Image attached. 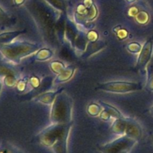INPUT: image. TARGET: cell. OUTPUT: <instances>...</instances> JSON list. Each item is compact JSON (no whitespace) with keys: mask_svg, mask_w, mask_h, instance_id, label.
Wrapping results in <instances>:
<instances>
[{"mask_svg":"<svg viewBox=\"0 0 153 153\" xmlns=\"http://www.w3.org/2000/svg\"><path fill=\"white\" fill-rule=\"evenodd\" d=\"M54 85V79L51 76H46L41 80L40 88L37 90V95L43 93L47 92L48 90L51 89Z\"/></svg>","mask_w":153,"mask_h":153,"instance_id":"obj_18","label":"cell"},{"mask_svg":"<svg viewBox=\"0 0 153 153\" xmlns=\"http://www.w3.org/2000/svg\"><path fill=\"white\" fill-rule=\"evenodd\" d=\"M71 46H66V45H64L62 46L61 49V52H60V55H61V58L63 59H65L67 61H71L75 57V52L74 51L72 50Z\"/></svg>","mask_w":153,"mask_h":153,"instance_id":"obj_19","label":"cell"},{"mask_svg":"<svg viewBox=\"0 0 153 153\" xmlns=\"http://www.w3.org/2000/svg\"><path fill=\"white\" fill-rule=\"evenodd\" d=\"M40 82L41 80L36 76H31L28 78V85L32 89L38 90L40 86Z\"/></svg>","mask_w":153,"mask_h":153,"instance_id":"obj_24","label":"cell"},{"mask_svg":"<svg viewBox=\"0 0 153 153\" xmlns=\"http://www.w3.org/2000/svg\"><path fill=\"white\" fill-rule=\"evenodd\" d=\"M64 63L59 61H54L49 64V68L55 74H59L65 69Z\"/></svg>","mask_w":153,"mask_h":153,"instance_id":"obj_21","label":"cell"},{"mask_svg":"<svg viewBox=\"0 0 153 153\" xmlns=\"http://www.w3.org/2000/svg\"><path fill=\"white\" fill-rule=\"evenodd\" d=\"M14 1L16 4H17V5H20V4H23L25 0H14Z\"/></svg>","mask_w":153,"mask_h":153,"instance_id":"obj_33","label":"cell"},{"mask_svg":"<svg viewBox=\"0 0 153 153\" xmlns=\"http://www.w3.org/2000/svg\"><path fill=\"white\" fill-rule=\"evenodd\" d=\"M138 13V10H137V7H131V9L129 10V14L131 15V16H136V14Z\"/></svg>","mask_w":153,"mask_h":153,"instance_id":"obj_32","label":"cell"},{"mask_svg":"<svg viewBox=\"0 0 153 153\" xmlns=\"http://www.w3.org/2000/svg\"><path fill=\"white\" fill-rule=\"evenodd\" d=\"M88 43L89 41L87 38L86 34H85L82 31H79L73 43V48H76V50L79 52H85Z\"/></svg>","mask_w":153,"mask_h":153,"instance_id":"obj_15","label":"cell"},{"mask_svg":"<svg viewBox=\"0 0 153 153\" xmlns=\"http://www.w3.org/2000/svg\"><path fill=\"white\" fill-rule=\"evenodd\" d=\"M83 4L87 8H90L91 6L94 5V1L93 0H84Z\"/></svg>","mask_w":153,"mask_h":153,"instance_id":"obj_31","label":"cell"},{"mask_svg":"<svg viewBox=\"0 0 153 153\" xmlns=\"http://www.w3.org/2000/svg\"><path fill=\"white\" fill-rule=\"evenodd\" d=\"M102 108L100 104H97V103H91L88 106L87 108V112L88 114L91 117H97L102 112Z\"/></svg>","mask_w":153,"mask_h":153,"instance_id":"obj_20","label":"cell"},{"mask_svg":"<svg viewBox=\"0 0 153 153\" xmlns=\"http://www.w3.org/2000/svg\"><path fill=\"white\" fill-rule=\"evenodd\" d=\"M26 32L25 30H18V31H7V32L0 34V44H7L13 40L21 34Z\"/></svg>","mask_w":153,"mask_h":153,"instance_id":"obj_14","label":"cell"},{"mask_svg":"<svg viewBox=\"0 0 153 153\" xmlns=\"http://www.w3.org/2000/svg\"><path fill=\"white\" fill-rule=\"evenodd\" d=\"M97 15V9L95 4L91 6L90 8H88V11H87L85 16H86L87 19L88 20H92L94 18H96Z\"/></svg>","mask_w":153,"mask_h":153,"instance_id":"obj_27","label":"cell"},{"mask_svg":"<svg viewBox=\"0 0 153 153\" xmlns=\"http://www.w3.org/2000/svg\"><path fill=\"white\" fill-rule=\"evenodd\" d=\"M126 129V119L125 117L116 119L111 127V131L114 134H119V135H124Z\"/></svg>","mask_w":153,"mask_h":153,"instance_id":"obj_16","label":"cell"},{"mask_svg":"<svg viewBox=\"0 0 153 153\" xmlns=\"http://www.w3.org/2000/svg\"><path fill=\"white\" fill-rule=\"evenodd\" d=\"M67 16L65 13H62L60 15L55 25V33L58 43L64 44L65 43V31H66V21Z\"/></svg>","mask_w":153,"mask_h":153,"instance_id":"obj_9","label":"cell"},{"mask_svg":"<svg viewBox=\"0 0 153 153\" xmlns=\"http://www.w3.org/2000/svg\"><path fill=\"white\" fill-rule=\"evenodd\" d=\"M79 31L78 29L76 24L70 20V19L67 18L66 21V31H65V40H67L70 46L73 47V43L79 34Z\"/></svg>","mask_w":153,"mask_h":153,"instance_id":"obj_10","label":"cell"},{"mask_svg":"<svg viewBox=\"0 0 153 153\" xmlns=\"http://www.w3.org/2000/svg\"><path fill=\"white\" fill-rule=\"evenodd\" d=\"M76 72V67L73 65H69L65 67L61 73L58 74L57 77L54 79V85H57L63 82H67L70 80Z\"/></svg>","mask_w":153,"mask_h":153,"instance_id":"obj_12","label":"cell"},{"mask_svg":"<svg viewBox=\"0 0 153 153\" xmlns=\"http://www.w3.org/2000/svg\"><path fill=\"white\" fill-rule=\"evenodd\" d=\"M99 104L101 105L103 110L100 113V118L105 121H108L111 119H119L123 117L122 113L118 109L104 102L100 101Z\"/></svg>","mask_w":153,"mask_h":153,"instance_id":"obj_8","label":"cell"},{"mask_svg":"<svg viewBox=\"0 0 153 153\" xmlns=\"http://www.w3.org/2000/svg\"><path fill=\"white\" fill-rule=\"evenodd\" d=\"M105 46L106 43L104 42H89L88 46H87L85 54L82 55V57H84V58L90 57L91 55H94V54L100 52V50H102V49L105 47Z\"/></svg>","mask_w":153,"mask_h":153,"instance_id":"obj_13","label":"cell"},{"mask_svg":"<svg viewBox=\"0 0 153 153\" xmlns=\"http://www.w3.org/2000/svg\"><path fill=\"white\" fill-rule=\"evenodd\" d=\"M151 111H152V113L153 114V107L152 108V109H151Z\"/></svg>","mask_w":153,"mask_h":153,"instance_id":"obj_36","label":"cell"},{"mask_svg":"<svg viewBox=\"0 0 153 153\" xmlns=\"http://www.w3.org/2000/svg\"><path fill=\"white\" fill-rule=\"evenodd\" d=\"M142 88H143L142 85L139 82L114 81V82L100 84L96 88V89L104 92L111 93V94H124L140 91Z\"/></svg>","mask_w":153,"mask_h":153,"instance_id":"obj_5","label":"cell"},{"mask_svg":"<svg viewBox=\"0 0 153 153\" xmlns=\"http://www.w3.org/2000/svg\"><path fill=\"white\" fill-rule=\"evenodd\" d=\"M39 49L38 44L26 41L0 44V52L3 56L14 64H19L22 58L37 52Z\"/></svg>","mask_w":153,"mask_h":153,"instance_id":"obj_4","label":"cell"},{"mask_svg":"<svg viewBox=\"0 0 153 153\" xmlns=\"http://www.w3.org/2000/svg\"><path fill=\"white\" fill-rule=\"evenodd\" d=\"M73 100L65 92L61 91L57 95L52 104L50 120L52 123L67 124L72 123Z\"/></svg>","mask_w":153,"mask_h":153,"instance_id":"obj_3","label":"cell"},{"mask_svg":"<svg viewBox=\"0 0 153 153\" xmlns=\"http://www.w3.org/2000/svg\"><path fill=\"white\" fill-rule=\"evenodd\" d=\"M126 129L124 135L136 140L142 135V129L138 123L133 118L125 117Z\"/></svg>","mask_w":153,"mask_h":153,"instance_id":"obj_7","label":"cell"},{"mask_svg":"<svg viewBox=\"0 0 153 153\" xmlns=\"http://www.w3.org/2000/svg\"><path fill=\"white\" fill-rule=\"evenodd\" d=\"M10 18L7 16V13L0 8V23H8V22H10Z\"/></svg>","mask_w":153,"mask_h":153,"instance_id":"obj_29","label":"cell"},{"mask_svg":"<svg viewBox=\"0 0 153 153\" xmlns=\"http://www.w3.org/2000/svg\"><path fill=\"white\" fill-rule=\"evenodd\" d=\"M28 85V78H24L16 83V88L19 92H23L27 89Z\"/></svg>","mask_w":153,"mask_h":153,"instance_id":"obj_26","label":"cell"},{"mask_svg":"<svg viewBox=\"0 0 153 153\" xmlns=\"http://www.w3.org/2000/svg\"><path fill=\"white\" fill-rule=\"evenodd\" d=\"M152 53V41L149 40L144 43L143 46L142 47L141 51L140 52V55H139L137 62V67L138 70H140V71H143L145 70L149 60L151 59Z\"/></svg>","mask_w":153,"mask_h":153,"instance_id":"obj_6","label":"cell"},{"mask_svg":"<svg viewBox=\"0 0 153 153\" xmlns=\"http://www.w3.org/2000/svg\"><path fill=\"white\" fill-rule=\"evenodd\" d=\"M126 1H128V2H129V3H132V2H134L135 0H126Z\"/></svg>","mask_w":153,"mask_h":153,"instance_id":"obj_34","label":"cell"},{"mask_svg":"<svg viewBox=\"0 0 153 153\" xmlns=\"http://www.w3.org/2000/svg\"><path fill=\"white\" fill-rule=\"evenodd\" d=\"M54 53L50 49L48 48H42L40 49L34 56V59L38 61H44L49 60L53 56Z\"/></svg>","mask_w":153,"mask_h":153,"instance_id":"obj_17","label":"cell"},{"mask_svg":"<svg viewBox=\"0 0 153 153\" xmlns=\"http://www.w3.org/2000/svg\"><path fill=\"white\" fill-rule=\"evenodd\" d=\"M47 1L57 10H61L63 13H66L67 4L64 0H47Z\"/></svg>","mask_w":153,"mask_h":153,"instance_id":"obj_22","label":"cell"},{"mask_svg":"<svg viewBox=\"0 0 153 153\" xmlns=\"http://www.w3.org/2000/svg\"><path fill=\"white\" fill-rule=\"evenodd\" d=\"M1 82H0V91H1Z\"/></svg>","mask_w":153,"mask_h":153,"instance_id":"obj_35","label":"cell"},{"mask_svg":"<svg viewBox=\"0 0 153 153\" xmlns=\"http://www.w3.org/2000/svg\"><path fill=\"white\" fill-rule=\"evenodd\" d=\"M72 125L73 122L67 124L52 123L37 135V139L43 146L52 147L55 153H66Z\"/></svg>","mask_w":153,"mask_h":153,"instance_id":"obj_1","label":"cell"},{"mask_svg":"<svg viewBox=\"0 0 153 153\" xmlns=\"http://www.w3.org/2000/svg\"><path fill=\"white\" fill-rule=\"evenodd\" d=\"M136 20L140 24H145L149 20V15L146 11H140L136 14Z\"/></svg>","mask_w":153,"mask_h":153,"instance_id":"obj_25","label":"cell"},{"mask_svg":"<svg viewBox=\"0 0 153 153\" xmlns=\"http://www.w3.org/2000/svg\"><path fill=\"white\" fill-rule=\"evenodd\" d=\"M117 34V37H119L120 40H123V39L126 38V37L128 36V31H126V29H119L117 31H116Z\"/></svg>","mask_w":153,"mask_h":153,"instance_id":"obj_30","label":"cell"},{"mask_svg":"<svg viewBox=\"0 0 153 153\" xmlns=\"http://www.w3.org/2000/svg\"><path fill=\"white\" fill-rule=\"evenodd\" d=\"M63 91V88L61 89L58 90L56 91H54V92H45L43 94H38V95L36 96L33 100L34 101L37 102L42 103V104L44 105H52L53 103L54 100H55V97H57L58 94Z\"/></svg>","mask_w":153,"mask_h":153,"instance_id":"obj_11","label":"cell"},{"mask_svg":"<svg viewBox=\"0 0 153 153\" xmlns=\"http://www.w3.org/2000/svg\"><path fill=\"white\" fill-rule=\"evenodd\" d=\"M61 13L54 11L53 9L32 11V17L40 30L43 40L46 43L55 45L58 42L55 33V25Z\"/></svg>","mask_w":153,"mask_h":153,"instance_id":"obj_2","label":"cell"},{"mask_svg":"<svg viewBox=\"0 0 153 153\" xmlns=\"http://www.w3.org/2000/svg\"><path fill=\"white\" fill-rule=\"evenodd\" d=\"M87 35V38H88V41L89 42H95L97 41V40L99 39V35L97 34V31H94V30H91L88 33Z\"/></svg>","mask_w":153,"mask_h":153,"instance_id":"obj_28","label":"cell"},{"mask_svg":"<svg viewBox=\"0 0 153 153\" xmlns=\"http://www.w3.org/2000/svg\"><path fill=\"white\" fill-rule=\"evenodd\" d=\"M141 45L137 42H131L126 45V49L129 52L133 54H137L141 51Z\"/></svg>","mask_w":153,"mask_h":153,"instance_id":"obj_23","label":"cell"}]
</instances>
